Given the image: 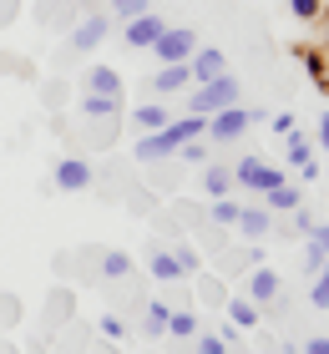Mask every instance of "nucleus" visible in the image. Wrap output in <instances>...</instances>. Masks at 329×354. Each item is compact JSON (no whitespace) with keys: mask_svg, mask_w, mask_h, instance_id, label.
Segmentation results:
<instances>
[{"mask_svg":"<svg viewBox=\"0 0 329 354\" xmlns=\"http://www.w3.org/2000/svg\"><path fill=\"white\" fill-rule=\"evenodd\" d=\"M263 207H269V213H294V207H304V187H294L284 177V183H274L263 192Z\"/></svg>","mask_w":329,"mask_h":354,"instance_id":"obj_12","label":"nucleus"},{"mask_svg":"<svg viewBox=\"0 0 329 354\" xmlns=\"http://www.w3.org/2000/svg\"><path fill=\"white\" fill-rule=\"evenodd\" d=\"M254 122H263L258 106H223V111H213V117H203V137L208 142H238Z\"/></svg>","mask_w":329,"mask_h":354,"instance_id":"obj_2","label":"nucleus"},{"mask_svg":"<svg viewBox=\"0 0 329 354\" xmlns=\"http://www.w3.org/2000/svg\"><path fill=\"white\" fill-rule=\"evenodd\" d=\"M132 122H137L142 132H157V127L172 122V111H168V106H137V111H132Z\"/></svg>","mask_w":329,"mask_h":354,"instance_id":"obj_21","label":"nucleus"},{"mask_svg":"<svg viewBox=\"0 0 329 354\" xmlns=\"http://www.w3.org/2000/svg\"><path fill=\"white\" fill-rule=\"evenodd\" d=\"M269 354H289V349H269Z\"/></svg>","mask_w":329,"mask_h":354,"instance_id":"obj_39","label":"nucleus"},{"mask_svg":"<svg viewBox=\"0 0 329 354\" xmlns=\"http://www.w3.org/2000/svg\"><path fill=\"white\" fill-rule=\"evenodd\" d=\"M329 263V223H314V233H309V248H304V268H309V279Z\"/></svg>","mask_w":329,"mask_h":354,"instance_id":"obj_13","label":"nucleus"},{"mask_svg":"<svg viewBox=\"0 0 329 354\" xmlns=\"http://www.w3.org/2000/svg\"><path fill=\"white\" fill-rule=\"evenodd\" d=\"M304 66H309V76H314V82H324V56H314V51H304Z\"/></svg>","mask_w":329,"mask_h":354,"instance_id":"obj_33","label":"nucleus"},{"mask_svg":"<svg viewBox=\"0 0 329 354\" xmlns=\"http://www.w3.org/2000/svg\"><path fill=\"white\" fill-rule=\"evenodd\" d=\"M274 183H284V172L278 167H269L263 157L254 152V157H238L233 162V187H249V192H269Z\"/></svg>","mask_w":329,"mask_h":354,"instance_id":"obj_4","label":"nucleus"},{"mask_svg":"<svg viewBox=\"0 0 329 354\" xmlns=\"http://www.w3.org/2000/svg\"><path fill=\"white\" fill-rule=\"evenodd\" d=\"M309 304H314V309H329V263L309 279Z\"/></svg>","mask_w":329,"mask_h":354,"instance_id":"obj_23","label":"nucleus"},{"mask_svg":"<svg viewBox=\"0 0 329 354\" xmlns=\"http://www.w3.org/2000/svg\"><path fill=\"white\" fill-rule=\"evenodd\" d=\"M0 6H6V10H10V6H15V0H0Z\"/></svg>","mask_w":329,"mask_h":354,"instance_id":"obj_38","label":"nucleus"},{"mask_svg":"<svg viewBox=\"0 0 329 354\" xmlns=\"http://www.w3.org/2000/svg\"><path fill=\"white\" fill-rule=\"evenodd\" d=\"M51 187H61V192H87L91 187V167L81 162V157H61L56 172H51Z\"/></svg>","mask_w":329,"mask_h":354,"instance_id":"obj_6","label":"nucleus"},{"mask_svg":"<svg viewBox=\"0 0 329 354\" xmlns=\"http://www.w3.org/2000/svg\"><path fill=\"white\" fill-rule=\"evenodd\" d=\"M238 207H243V203H233V198H213V223H218V228H233V223H238Z\"/></svg>","mask_w":329,"mask_h":354,"instance_id":"obj_24","label":"nucleus"},{"mask_svg":"<svg viewBox=\"0 0 329 354\" xmlns=\"http://www.w3.org/2000/svg\"><path fill=\"white\" fill-rule=\"evenodd\" d=\"M197 354H233V349H228L218 334H197Z\"/></svg>","mask_w":329,"mask_h":354,"instance_id":"obj_32","label":"nucleus"},{"mask_svg":"<svg viewBox=\"0 0 329 354\" xmlns=\"http://www.w3.org/2000/svg\"><path fill=\"white\" fill-rule=\"evenodd\" d=\"M162 15L157 10H142V15H132V21H122V41L132 46V51H147V46H152L157 36H162Z\"/></svg>","mask_w":329,"mask_h":354,"instance_id":"obj_5","label":"nucleus"},{"mask_svg":"<svg viewBox=\"0 0 329 354\" xmlns=\"http://www.w3.org/2000/svg\"><path fill=\"white\" fill-rule=\"evenodd\" d=\"M188 91H193V96H188V111H193V117H213V111H223V106H238V96H243V86H238L233 71L213 76V82H197V86H188Z\"/></svg>","mask_w":329,"mask_h":354,"instance_id":"obj_1","label":"nucleus"},{"mask_svg":"<svg viewBox=\"0 0 329 354\" xmlns=\"http://www.w3.org/2000/svg\"><path fill=\"white\" fill-rule=\"evenodd\" d=\"M168 334L172 339H197V314L193 309H172L168 314Z\"/></svg>","mask_w":329,"mask_h":354,"instance_id":"obj_19","label":"nucleus"},{"mask_svg":"<svg viewBox=\"0 0 329 354\" xmlns=\"http://www.w3.org/2000/svg\"><path fill=\"white\" fill-rule=\"evenodd\" d=\"M157 56V66H172V61H188L197 51V26H162V36L147 46Z\"/></svg>","mask_w":329,"mask_h":354,"instance_id":"obj_3","label":"nucleus"},{"mask_svg":"<svg viewBox=\"0 0 329 354\" xmlns=\"http://www.w3.org/2000/svg\"><path fill=\"white\" fill-rule=\"evenodd\" d=\"M258 319H263V309H258V304H254L249 294H243V299H228V324H238V329H254Z\"/></svg>","mask_w":329,"mask_h":354,"instance_id":"obj_17","label":"nucleus"},{"mask_svg":"<svg viewBox=\"0 0 329 354\" xmlns=\"http://www.w3.org/2000/svg\"><path fill=\"white\" fill-rule=\"evenodd\" d=\"M177 157H183V162H208V142L193 137V142H183V147H177Z\"/></svg>","mask_w":329,"mask_h":354,"instance_id":"obj_29","label":"nucleus"},{"mask_svg":"<svg viewBox=\"0 0 329 354\" xmlns=\"http://www.w3.org/2000/svg\"><path fill=\"white\" fill-rule=\"evenodd\" d=\"M87 91L122 102V76H117V66H91V71H87Z\"/></svg>","mask_w":329,"mask_h":354,"instance_id":"obj_14","label":"nucleus"},{"mask_svg":"<svg viewBox=\"0 0 329 354\" xmlns=\"http://www.w3.org/2000/svg\"><path fill=\"white\" fill-rule=\"evenodd\" d=\"M102 273H107V279H127V273H132V259H127L122 248H112L107 259H102Z\"/></svg>","mask_w":329,"mask_h":354,"instance_id":"obj_25","label":"nucleus"},{"mask_svg":"<svg viewBox=\"0 0 329 354\" xmlns=\"http://www.w3.org/2000/svg\"><path fill=\"white\" fill-rule=\"evenodd\" d=\"M112 36V15H87L76 30H71V51H96Z\"/></svg>","mask_w":329,"mask_h":354,"instance_id":"obj_9","label":"nucleus"},{"mask_svg":"<svg viewBox=\"0 0 329 354\" xmlns=\"http://www.w3.org/2000/svg\"><path fill=\"white\" fill-rule=\"evenodd\" d=\"M249 299L258 304V309H269V304L284 299V279H278L274 268H254L249 273Z\"/></svg>","mask_w":329,"mask_h":354,"instance_id":"obj_8","label":"nucleus"},{"mask_svg":"<svg viewBox=\"0 0 329 354\" xmlns=\"http://www.w3.org/2000/svg\"><path fill=\"white\" fill-rule=\"evenodd\" d=\"M102 334H107L112 344H122V339H127V324H122L117 314H102Z\"/></svg>","mask_w":329,"mask_h":354,"instance_id":"obj_30","label":"nucleus"},{"mask_svg":"<svg viewBox=\"0 0 329 354\" xmlns=\"http://www.w3.org/2000/svg\"><path fill=\"white\" fill-rule=\"evenodd\" d=\"M274 132H278V137L294 132V111H278V117H274Z\"/></svg>","mask_w":329,"mask_h":354,"instance_id":"obj_34","label":"nucleus"},{"mask_svg":"<svg viewBox=\"0 0 329 354\" xmlns=\"http://www.w3.org/2000/svg\"><path fill=\"white\" fill-rule=\"evenodd\" d=\"M203 192H208V198H233V167L208 162V172H203Z\"/></svg>","mask_w":329,"mask_h":354,"instance_id":"obj_15","label":"nucleus"},{"mask_svg":"<svg viewBox=\"0 0 329 354\" xmlns=\"http://www.w3.org/2000/svg\"><path fill=\"white\" fill-rule=\"evenodd\" d=\"M168 314H172V304H162V299H152L147 304V314H142V324H147V334H168Z\"/></svg>","mask_w":329,"mask_h":354,"instance_id":"obj_20","label":"nucleus"},{"mask_svg":"<svg viewBox=\"0 0 329 354\" xmlns=\"http://www.w3.org/2000/svg\"><path fill=\"white\" fill-rule=\"evenodd\" d=\"M147 268H152V279H157V283H177V279H183V263L172 259V248H152Z\"/></svg>","mask_w":329,"mask_h":354,"instance_id":"obj_16","label":"nucleus"},{"mask_svg":"<svg viewBox=\"0 0 329 354\" xmlns=\"http://www.w3.org/2000/svg\"><path fill=\"white\" fill-rule=\"evenodd\" d=\"M142 10H152V0H112V15H117V21H132V15H142Z\"/></svg>","mask_w":329,"mask_h":354,"instance_id":"obj_27","label":"nucleus"},{"mask_svg":"<svg viewBox=\"0 0 329 354\" xmlns=\"http://www.w3.org/2000/svg\"><path fill=\"white\" fill-rule=\"evenodd\" d=\"M299 177H304V183H319V162H314V157H309V162H299Z\"/></svg>","mask_w":329,"mask_h":354,"instance_id":"obj_36","label":"nucleus"},{"mask_svg":"<svg viewBox=\"0 0 329 354\" xmlns=\"http://www.w3.org/2000/svg\"><path fill=\"white\" fill-rule=\"evenodd\" d=\"M289 10L299 15V21H319V15H324V0H289Z\"/></svg>","mask_w":329,"mask_h":354,"instance_id":"obj_28","label":"nucleus"},{"mask_svg":"<svg viewBox=\"0 0 329 354\" xmlns=\"http://www.w3.org/2000/svg\"><path fill=\"white\" fill-rule=\"evenodd\" d=\"M172 259L183 263V273H197V268H203V253H197L193 243H172Z\"/></svg>","mask_w":329,"mask_h":354,"instance_id":"obj_26","label":"nucleus"},{"mask_svg":"<svg viewBox=\"0 0 329 354\" xmlns=\"http://www.w3.org/2000/svg\"><path fill=\"white\" fill-rule=\"evenodd\" d=\"M188 71H193V86L197 82H213V76L228 71V56L218 51V46H197V51L188 56Z\"/></svg>","mask_w":329,"mask_h":354,"instance_id":"obj_7","label":"nucleus"},{"mask_svg":"<svg viewBox=\"0 0 329 354\" xmlns=\"http://www.w3.org/2000/svg\"><path fill=\"white\" fill-rule=\"evenodd\" d=\"M147 86H152L157 96L188 91V86H193V71H188V61H172V66H157V71H152V82H147Z\"/></svg>","mask_w":329,"mask_h":354,"instance_id":"obj_10","label":"nucleus"},{"mask_svg":"<svg viewBox=\"0 0 329 354\" xmlns=\"http://www.w3.org/2000/svg\"><path fill=\"white\" fill-rule=\"evenodd\" d=\"M233 228L249 238V243H258V238L274 233V213H269V207H238V223H233Z\"/></svg>","mask_w":329,"mask_h":354,"instance_id":"obj_11","label":"nucleus"},{"mask_svg":"<svg viewBox=\"0 0 329 354\" xmlns=\"http://www.w3.org/2000/svg\"><path fill=\"white\" fill-rule=\"evenodd\" d=\"M289 218H294V228H289V233H304V238L314 233V213H309V207H294Z\"/></svg>","mask_w":329,"mask_h":354,"instance_id":"obj_31","label":"nucleus"},{"mask_svg":"<svg viewBox=\"0 0 329 354\" xmlns=\"http://www.w3.org/2000/svg\"><path fill=\"white\" fill-rule=\"evenodd\" d=\"M117 106H122V102H112V96H96V91H87V96H81V117H91V122L117 117Z\"/></svg>","mask_w":329,"mask_h":354,"instance_id":"obj_18","label":"nucleus"},{"mask_svg":"<svg viewBox=\"0 0 329 354\" xmlns=\"http://www.w3.org/2000/svg\"><path fill=\"white\" fill-rule=\"evenodd\" d=\"M304 354H329V334H314V339L304 344Z\"/></svg>","mask_w":329,"mask_h":354,"instance_id":"obj_35","label":"nucleus"},{"mask_svg":"<svg viewBox=\"0 0 329 354\" xmlns=\"http://www.w3.org/2000/svg\"><path fill=\"white\" fill-rule=\"evenodd\" d=\"M309 157H314V142H309L299 127H294L289 132V167H299V162H309Z\"/></svg>","mask_w":329,"mask_h":354,"instance_id":"obj_22","label":"nucleus"},{"mask_svg":"<svg viewBox=\"0 0 329 354\" xmlns=\"http://www.w3.org/2000/svg\"><path fill=\"white\" fill-rule=\"evenodd\" d=\"M319 147H324V152H329V106H324V111H319Z\"/></svg>","mask_w":329,"mask_h":354,"instance_id":"obj_37","label":"nucleus"}]
</instances>
